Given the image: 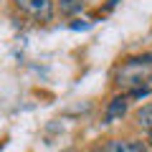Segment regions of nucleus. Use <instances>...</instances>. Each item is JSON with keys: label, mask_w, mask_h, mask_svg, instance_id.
<instances>
[{"label": "nucleus", "mask_w": 152, "mask_h": 152, "mask_svg": "<svg viewBox=\"0 0 152 152\" xmlns=\"http://www.w3.org/2000/svg\"><path fill=\"white\" fill-rule=\"evenodd\" d=\"M15 5L33 20H51L53 18V0H15Z\"/></svg>", "instance_id": "1"}, {"label": "nucleus", "mask_w": 152, "mask_h": 152, "mask_svg": "<svg viewBox=\"0 0 152 152\" xmlns=\"http://www.w3.org/2000/svg\"><path fill=\"white\" fill-rule=\"evenodd\" d=\"M134 119H137V124H140L142 129H152V104H145V107L134 114Z\"/></svg>", "instance_id": "4"}, {"label": "nucleus", "mask_w": 152, "mask_h": 152, "mask_svg": "<svg viewBox=\"0 0 152 152\" xmlns=\"http://www.w3.org/2000/svg\"><path fill=\"white\" fill-rule=\"evenodd\" d=\"M147 145L152 147V129H150V137H147Z\"/></svg>", "instance_id": "7"}, {"label": "nucleus", "mask_w": 152, "mask_h": 152, "mask_svg": "<svg viewBox=\"0 0 152 152\" xmlns=\"http://www.w3.org/2000/svg\"><path fill=\"white\" fill-rule=\"evenodd\" d=\"M71 28H74V31H79V28H89V23H71Z\"/></svg>", "instance_id": "6"}, {"label": "nucleus", "mask_w": 152, "mask_h": 152, "mask_svg": "<svg viewBox=\"0 0 152 152\" xmlns=\"http://www.w3.org/2000/svg\"><path fill=\"white\" fill-rule=\"evenodd\" d=\"M107 152H147V145L140 140H112Z\"/></svg>", "instance_id": "2"}, {"label": "nucleus", "mask_w": 152, "mask_h": 152, "mask_svg": "<svg viewBox=\"0 0 152 152\" xmlns=\"http://www.w3.org/2000/svg\"><path fill=\"white\" fill-rule=\"evenodd\" d=\"M127 112V96H114L109 102L107 112H104V122H114V119H122Z\"/></svg>", "instance_id": "3"}, {"label": "nucleus", "mask_w": 152, "mask_h": 152, "mask_svg": "<svg viewBox=\"0 0 152 152\" xmlns=\"http://www.w3.org/2000/svg\"><path fill=\"white\" fill-rule=\"evenodd\" d=\"M56 3H58V10L64 15H74L84 8V0H56Z\"/></svg>", "instance_id": "5"}]
</instances>
